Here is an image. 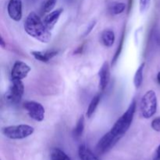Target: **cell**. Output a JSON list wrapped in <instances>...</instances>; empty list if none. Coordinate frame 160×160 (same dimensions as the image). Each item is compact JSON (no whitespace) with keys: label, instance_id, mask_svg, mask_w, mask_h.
<instances>
[{"label":"cell","instance_id":"obj_1","mask_svg":"<svg viewBox=\"0 0 160 160\" xmlns=\"http://www.w3.org/2000/svg\"><path fill=\"white\" fill-rule=\"evenodd\" d=\"M23 27L28 35L42 43H48L51 40V31L47 28L43 20H41L38 15L34 12H31L28 14Z\"/></svg>","mask_w":160,"mask_h":160},{"label":"cell","instance_id":"obj_2","mask_svg":"<svg viewBox=\"0 0 160 160\" xmlns=\"http://www.w3.org/2000/svg\"><path fill=\"white\" fill-rule=\"evenodd\" d=\"M136 107H137V103L135 100H133L130 104L129 107L128 108L124 113L117 120L115 124L110 130L111 132L114 135L117 136L119 138H121L123 134L127 133V131L129 130L133 120H134V114L136 112Z\"/></svg>","mask_w":160,"mask_h":160},{"label":"cell","instance_id":"obj_3","mask_svg":"<svg viewBox=\"0 0 160 160\" xmlns=\"http://www.w3.org/2000/svg\"><path fill=\"white\" fill-rule=\"evenodd\" d=\"M157 96L153 90H149L143 95L140 102L141 114L145 119H149L157 111Z\"/></svg>","mask_w":160,"mask_h":160},{"label":"cell","instance_id":"obj_4","mask_svg":"<svg viewBox=\"0 0 160 160\" xmlns=\"http://www.w3.org/2000/svg\"><path fill=\"white\" fill-rule=\"evenodd\" d=\"M34 132V128L28 124L12 125L3 128L2 133L6 138L12 140L24 139L32 135Z\"/></svg>","mask_w":160,"mask_h":160},{"label":"cell","instance_id":"obj_5","mask_svg":"<svg viewBox=\"0 0 160 160\" xmlns=\"http://www.w3.org/2000/svg\"><path fill=\"white\" fill-rule=\"evenodd\" d=\"M24 92V85L22 80L12 79V84L5 94L6 101L12 104H17L20 102Z\"/></svg>","mask_w":160,"mask_h":160},{"label":"cell","instance_id":"obj_6","mask_svg":"<svg viewBox=\"0 0 160 160\" xmlns=\"http://www.w3.org/2000/svg\"><path fill=\"white\" fill-rule=\"evenodd\" d=\"M23 108L31 119L38 122L43 121L45 110L41 103L34 101H28L23 104Z\"/></svg>","mask_w":160,"mask_h":160},{"label":"cell","instance_id":"obj_7","mask_svg":"<svg viewBox=\"0 0 160 160\" xmlns=\"http://www.w3.org/2000/svg\"><path fill=\"white\" fill-rule=\"evenodd\" d=\"M120 138L114 135L111 131L106 133L97 143L96 148H95V151H96L97 154L103 155L107 152L120 140Z\"/></svg>","mask_w":160,"mask_h":160},{"label":"cell","instance_id":"obj_8","mask_svg":"<svg viewBox=\"0 0 160 160\" xmlns=\"http://www.w3.org/2000/svg\"><path fill=\"white\" fill-rule=\"evenodd\" d=\"M31 70V68L29 65L23 61H16L12 66L11 70V77L12 79L23 80L27 78L28 73Z\"/></svg>","mask_w":160,"mask_h":160},{"label":"cell","instance_id":"obj_9","mask_svg":"<svg viewBox=\"0 0 160 160\" xmlns=\"http://www.w3.org/2000/svg\"><path fill=\"white\" fill-rule=\"evenodd\" d=\"M21 0H9L7 6L8 15L14 21H20L23 16Z\"/></svg>","mask_w":160,"mask_h":160},{"label":"cell","instance_id":"obj_10","mask_svg":"<svg viewBox=\"0 0 160 160\" xmlns=\"http://www.w3.org/2000/svg\"><path fill=\"white\" fill-rule=\"evenodd\" d=\"M98 79H99L98 85H99L100 90L104 91L108 86V84H109V80H110L109 64L106 61L102 64L99 71H98Z\"/></svg>","mask_w":160,"mask_h":160},{"label":"cell","instance_id":"obj_11","mask_svg":"<svg viewBox=\"0 0 160 160\" xmlns=\"http://www.w3.org/2000/svg\"><path fill=\"white\" fill-rule=\"evenodd\" d=\"M62 12H63V9L59 8V9H57L56 10H53L52 12H48V14L45 16L43 20V22L48 30L51 31V30L54 28V27L57 23L58 20H59Z\"/></svg>","mask_w":160,"mask_h":160},{"label":"cell","instance_id":"obj_12","mask_svg":"<svg viewBox=\"0 0 160 160\" xmlns=\"http://www.w3.org/2000/svg\"><path fill=\"white\" fill-rule=\"evenodd\" d=\"M57 50H48V51H32L31 55L37 60L42 62H48L54 56L58 54Z\"/></svg>","mask_w":160,"mask_h":160},{"label":"cell","instance_id":"obj_13","mask_svg":"<svg viewBox=\"0 0 160 160\" xmlns=\"http://www.w3.org/2000/svg\"><path fill=\"white\" fill-rule=\"evenodd\" d=\"M116 40L115 33L112 30H105L102 32L101 34V42L104 46L109 48L112 47Z\"/></svg>","mask_w":160,"mask_h":160},{"label":"cell","instance_id":"obj_14","mask_svg":"<svg viewBox=\"0 0 160 160\" xmlns=\"http://www.w3.org/2000/svg\"><path fill=\"white\" fill-rule=\"evenodd\" d=\"M78 155L81 160H100L85 145H81L78 149Z\"/></svg>","mask_w":160,"mask_h":160},{"label":"cell","instance_id":"obj_15","mask_svg":"<svg viewBox=\"0 0 160 160\" xmlns=\"http://www.w3.org/2000/svg\"><path fill=\"white\" fill-rule=\"evenodd\" d=\"M145 62H142L138 68L137 69L135 72V74L134 76V84L136 88H139L142 86V83H143L144 79V69H145Z\"/></svg>","mask_w":160,"mask_h":160},{"label":"cell","instance_id":"obj_16","mask_svg":"<svg viewBox=\"0 0 160 160\" xmlns=\"http://www.w3.org/2000/svg\"><path fill=\"white\" fill-rule=\"evenodd\" d=\"M100 98H101V97H100L99 95H95V96L92 99L91 102L89 103L88 108L87 112H86V117H87L88 118H91V117H92V115L95 113V110H96L97 107H98V104H99Z\"/></svg>","mask_w":160,"mask_h":160},{"label":"cell","instance_id":"obj_17","mask_svg":"<svg viewBox=\"0 0 160 160\" xmlns=\"http://www.w3.org/2000/svg\"><path fill=\"white\" fill-rule=\"evenodd\" d=\"M50 158L51 160H70V158L63 151L58 148H54L51 150Z\"/></svg>","mask_w":160,"mask_h":160},{"label":"cell","instance_id":"obj_18","mask_svg":"<svg viewBox=\"0 0 160 160\" xmlns=\"http://www.w3.org/2000/svg\"><path fill=\"white\" fill-rule=\"evenodd\" d=\"M126 9V4L123 2H116L112 3L109 7V11L113 15H118V14L122 13L124 12Z\"/></svg>","mask_w":160,"mask_h":160},{"label":"cell","instance_id":"obj_19","mask_svg":"<svg viewBox=\"0 0 160 160\" xmlns=\"http://www.w3.org/2000/svg\"><path fill=\"white\" fill-rule=\"evenodd\" d=\"M84 130V116H81L78 120V123H77L76 127L74 128L73 131V137L78 138L82 135L83 132Z\"/></svg>","mask_w":160,"mask_h":160},{"label":"cell","instance_id":"obj_20","mask_svg":"<svg viewBox=\"0 0 160 160\" xmlns=\"http://www.w3.org/2000/svg\"><path fill=\"white\" fill-rule=\"evenodd\" d=\"M57 0H47L44 4L43 10L45 12H50L54 9Z\"/></svg>","mask_w":160,"mask_h":160},{"label":"cell","instance_id":"obj_21","mask_svg":"<svg viewBox=\"0 0 160 160\" xmlns=\"http://www.w3.org/2000/svg\"><path fill=\"white\" fill-rule=\"evenodd\" d=\"M151 3V0H139V7L142 13L146 12Z\"/></svg>","mask_w":160,"mask_h":160},{"label":"cell","instance_id":"obj_22","mask_svg":"<svg viewBox=\"0 0 160 160\" xmlns=\"http://www.w3.org/2000/svg\"><path fill=\"white\" fill-rule=\"evenodd\" d=\"M151 126L155 131L160 132V117H156L152 121Z\"/></svg>","mask_w":160,"mask_h":160},{"label":"cell","instance_id":"obj_23","mask_svg":"<svg viewBox=\"0 0 160 160\" xmlns=\"http://www.w3.org/2000/svg\"><path fill=\"white\" fill-rule=\"evenodd\" d=\"M152 160H160V145L156 148V152H155L154 156H153Z\"/></svg>","mask_w":160,"mask_h":160},{"label":"cell","instance_id":"obj_24","mask_svg":"<svg viewBox=\"0 0 160 160\" xmlns=\"http://www.w3.org/2000/svg\"><path fill=\"white\" fill-rule=\"evenodd\" d=\"M0 45H1V47L2 48H4L6 47V43H5V41L3 40L2 37H1V38H0Z\"/></svg>","mask_w":160,"mask_h":160},{"label":"cell","instance_id":"obj_25","mask_svg":"<svg viewBox=\"0 0 160 160\" xmlns=\"http://www.w3.org/2000/svg\"><path fill=\"white\" fill-rule=\"evenodd\" d=\"M157 81H158V83L160 84V71L158 73V74H157Z\"/></svg>","mask_w":160,"mask_h":160}]
</instances>
